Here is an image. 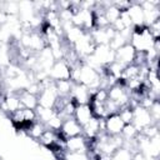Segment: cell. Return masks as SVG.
<instances>
[{
    "label": "cell",
    "instance_id": "6da1fadb",
    "mask_svg": "<svg viewBox=\"0 0 160 160\" xmlns=\"http://www.w3.org/2000/svg\"><path fill=\"white\" fill-rule=\"evenodd\" d=\"M155 39L151 35L149 28L146 25H140V26H132L131 36H130V44L131 46L136 50V52H146L149 51L154 44Z\"/></svg>",
    "mask_w": 160,
    "mask_h": 160
},
{
    "label": "cell",
    "instance_id": "7a4b0ae2",
    "mask_svg": "<svg viewBox=\"0 0 160 160\" xmlns=\"http://www.w3.org/2000/svg\"><path fill=\"white\" fill-rule=\"evenodd\" d=\"M76 82L85 85L92 94L96 90H99L101 86V75L98 70L92 69L91 66H89L88 64L82 61L79 68V75H78Z\"/></svg>",
    "mask_w": 160,
    "mask_h": 160
},
{
    "label": "cell",
    "instance_id": "3957f363",
    "mask_svg": "<svg viewBox=\"0 0 160 160\" xmlns=\"http://www.w3.org/2000/svg\"><path fill=\"white\" fill-rule=\"evenodd\" d=\"M95 48H96V44L94 42V40L91 38V34L89 31H85L79 38V40L72 45V50L75 51V54L81 60H84L85 58L92 55Z\"/></svg>",
    "mask_w": 160,
    "mask_h": 160
},
{
    "label": "cell",
    "instance_id": "277c9868",
    "mask_svg": "<svg viewBox=\"0 0 160 160\" xmlns=\"http://www.w3.org/2000/svg\"><path fill=\"white\" fill-rule=\"evenodd\" d=\"M58 100H59V95L56 92L54 81L51 80L50 84L42 88L41 91L38 94V106H41L45 109H54Z\"/></svg>",
    "mask_w": 160,
    "mask_h": 160
},
{
    "label": "cell",
    "instance_id": "5b68a950",
    "mask_svg": "<svg viewBox=\"0 0 160 160\" xmlns=\"http://www.w3.org/2000/svg\"><path fill=\"white\" fill-rule=\"evenodd\" d=\"M48 75H49V79H51L52 81L69 80L71 78V65L65 59L56 60L51 66V69L49 70Z\"/></svg>",
    "mask_w": 160,
    "mask_h": 160
},
{
    "label": "cell",
    "instance_id": "8992f818",
    "mask_svg": "<svg viewBox=\"0 0 160 160\" xmlns=\"http://www.w3.org/2000/svg\"><path fill=\"white\" fill-rule=\"evenodd\" d=\"M64 150L66 152H88V139L84 135H76L64 140Z\"/></svg>",
    "mask_w": 160,
    "mask_h": 160
},
{
    "label": "cell",
    "instance_id": "52a82bcc",
    "mask_svg": "<svg viewBox=\"0 0 160 160\" xmlns=\"http://www.w3.org/2000/svg\"><path fill=\"white\" fill-rule=\"evenodd\" d=\"M91 91L82 84L80 82H74L71 92H70V99L75 105H81V104H89L91 99Z\"/></svg>",
    "mask_w": 160,
    "mask_h": 160
},
{
    "label": "cell",
    "instance_id": "ba28073f",
    "mask_svg": "<svg viewBox=\"0 0 160 160\" xmlns=\"http://www.w3.org/2000/svg\"><path fill=\"white\" fill-rule=\"evenodd\" d=\"M104 122V132L106 135L110 136H115V135H120L122 129H124V122L120 119L119 114H111L108 118H105L102 120Z\"/></svg>",
    "mask_w": 160,
    "mask_h": 160
},
{
    "label": "cell",
    "instance_id": "9c48e42d",
    "mask_svg": "<svg viewBox=\"0 0 160 160\" xmlns=\"http://www.w3.org/2000/svg\"><path fill=\"white\" fill-rule=\"evenodd\" d=\"M134 110V116H132V125L140 131L142 128L150 125V124H154L152 122V119H151V115L149 112L148 109L140 106V105H135L132 108Z\"/></svg>",
    "mask_w": 160,
    "mask_h": 160
},
{
    "label": "cell",
    "instance_id": "30bf717a",
    "mask_svg": "<svg viewBox=\"0 0 160 160\" xmlns=\"http://www.w3.org/2000/svg\"><path fill=\"white\" fill-rule=\"evenodd\" d=\"M135 58H136V50L131 46L130 42H128L115 51V60L114 61H118L121 65L128 66V65L135 62Z\"/></svg>",
    "mask_w": 160,
    "mask_h": 160
},
{
    "label": "cell",
    "instance_id": "8fae6325",
    "mask_svg": "<svg viewBox=\"0 0 160 160\" xmlns=\"http://www.w3.org/2000/svg\"><path fill=\"white\" fill-rule=\"evenodd\" d=\"M59 135L65 140L68 138H72V136H76V135H81L82 130H81V126L75 121L74 118H69L66 120L62 121L61 124V128L59 129Z\"/></svg>",
    "mask_w": 160,
    "mask_h": 160
},
{
    "label": "cell",
    "instance_id": "7c38bea8",
    "mask_svg": "<svg viewBox=\"0 0 160 160\" xmlns=\"http://www.w3.org/2000/svg\"><path fill=\"white\" fill-rule=\"evenodd\" d=\"M126 14L130 18V21L132 26H140L145 25V18H144V11L139 1H131L129 8L125 10Z\"/></svg>",
    "mask_w": 160,
    "mask_h": 160
},
{
    "label": "cell",
    "instance_id": "4fadbf2b",
    "mask_svg": "<svg viewBox=\"0 0 160 160\" xmlns=\"http://www.w3.org/2000/svg\"><path fill=\"white\" fill-rule=\"evenodd\" d=\"M81 130H82L81 135H84L86 139H89V140L95 139L100 132L104 131V122H102V120L92 116L91 120L81 128Z\"/></svg>",
    "mask_w": 160,
    "mask_h": 160
},
{
    "label": "cell",
    "instance_id": "5bb4252c",
    "mask_svg": "<svg viewBox=\"0 0 160 160\" xmlns=\"http://www.w3.org/2000/svg\"><path fill=\"white\" fill-rule=\"evenodd\" d=\"M90 34H91V38L96 45H109V41L115 35V31L109 25V26L102 28V29H92L90 31Z\"/></svg>",
    "mask_w": 160,
    "mask_h": 160
},
{
    "label": "cell",
    "instance_id": "9a60e30c",
    "mask_svg": "<svg viewBox=\"0 0 160 160\" xmlns=\"http://www.w3.org/2000/svg\"><path fill=\"white\" fill-rule=\"evenodd\" d=\"M72 118L75 119V121L82 128L85 124H88L91 118H92V112H91V108L89 104H81V105H76L75 110H74V115Z\"/></svg>",
    "mask_w": 160,
    "mask_h": 160
},
{
    "label": "cell",
    "instance_id": "2e32d148",
    "mask_svg": "<svg viewBox=\"0 0 160 160\" xmlns=\"http://www.w3.org/2000/svg\"><path fill=\"white\" fill-rule=\"evenodd\" d=\"M20 99V102L24 108L28 109H32L35 110L38 108V96L34 94H30L29 91H26V89H21L19 91H15Z\"/></svg>",
    "mask_w": 160,
    "mask_h": 160
},
{
    "label": "cell",
    "instance_id": "e0dca14e",
    "mask_svg": "<svg viewBox=\"0 0 160 160\" xmlns=\"http://www.w3.org/2000/svg\"><path fill=\"white\" fill-rule=\"evenodd\" d=\"M54 85H55L59 98H69L72 85H74V81L70 79L69 80H58V81H54Z\"/></svg>",
    "mask_w": 160,
    "mask_h": 160
},
{
    "label": "cell",
    "instance_id": "ac0fdd59",
    "mask_svg": "<svg viewBox=\"0 0 160 160\" xmlns=\"http://www.w3.org/2000/svg\"><path fill=\"white\" fill-rule=\"evenodd\" d=\"M45 130H46L45 124H42L41 121L36 120L35 122H32V124L28 128V130H26L25 132H26V135H28L30 139H32V140L38 141V140H39V138L42 135V132H44Z\"/></svg>",
    "mask_w": 160,
    "mask_h": 160
},
{
    "label": "cell",
    "instance_id": "d6986e66",
    "mask_svg": "<svg viewBox=\"0 0 160 160\" xmlns=\"http://www.w3.org/2000/svg\"><path fill=\"white\" fill-rule=\"evenodd\" d=\"M130 41V39L128 36H125L121 32H115V35L111 38V40L109 41V46L111 50L116 51L118 49H120L121 46H124L125 44H128Z\"/></svg>",
    "mask_w": 160,
    "mask_h": 160
},
{
    "label": "cell",
    "instance_id": "ffe728a7",
    "mask_svg": "<svg viewBox=\"0 0 160 160\" xmlns=\"http://www.w3.org/2000/svg\"><path fill=\"white\" fill-rule=\"evenodd\" d=\"M120 14H121V10H120L119 8H116L112 2H111L109 6H106V8L104 9V15H105V18H106L109 25H111L114 21H116V20L120 18Z\"/></svg>",
    "mask_w": 160,
    "mask_h": 160
},
{
    "label": "cell",
    "instance_id": "44dd1931",
    "mask_svg": "<svg viewBox=\"0 0 160 160\" xmlns=\"http://www.w3.org/2000/svg\"><path fill=\"white\" fill-rule=\"evenodd\" d=\"M132 156L134 152L130 149H128L126 146H121L110 156V160H132Z\"/></svg>",
    "mask_w": 160,
    "mask_h": 160
},
{
    "label": "cell",
    "instance_id": "7402d4cb",
    "mask_svg": "<svg viewBox=\"0 0 160 160\" xmlns=\"http://www.w3.org/2000/svg\"><path fill=\"white\" fill-rule=\"evenodd\" d=\"M132 105L131 104H129V105H126V106H124V108H121L120 110H119V116H120V119L122 120V122L126 125V124H132V116H134V110H132Z\"/></svg>",
    "mask_w": 160,
    "mask_h": 160
},
{
    "label": "cell",
    "instance_id": "603a6c76",
    "mask_svg": "<svg viewBox=\"0 0 160 160\" xmlns=\"http://www.w3.org/2000/svg\"><path fill=\"white\" fill-rule=\"evenodd\" d=\"M2 12H5L8 16H18L19 15V2L18 1L2 2Z\"/></svg>",
    "mask_w": 160,
    "mask_h": 160
},
{
    "label": "cell",
    "instance_id": "cb8c5ba5",
    "mask_svg": "<svg viewBox=\"0 0 160 160\" xmlns=\"http://www.w3.org/2000/svg\"><path fill=\"white\" fill-rule=\"evenodd\" d=\"M120 135L122 136L124 140L129 141V140L135 139L139 135V130L132 124H126V125H124V129H122V131H121Z\"/></svg>",
    "mask_w": 160,
    "mask_h": 160
},
{
    "label": "cell",
    "instance_id": "d4e9b609",
    "mask_svg": "<svg viewBox=\"0 0 160 160\" xmlns=\"http://www.w3.org/2000/svg\"><path fill=\"white\" fill-rule=\"evenodd\" d=\"M149 112L151 115L152 122L154 124H159V119H160V102H159V100L154 101V104L149 108Z\"/></svg>",
    "mask_w": 160,
    "mask_h": 160
},
{
    "label": "cell",
    "instance_id": "484cf974",
    "mask_svg": "<svg viewBox=\"0 0 160 160\" xmlns=\"http://www.w3.org/2000/svg\"><path fill=\"white\" fill-rule=\"evenodd\" d=\"M5 94V88H4V82L0 81V98Z\"/></svg>",
    "mask_w": 160,
    "mask_h": 160
}]
</instances>
